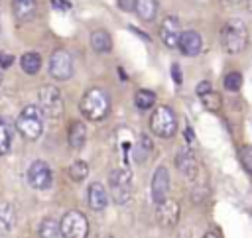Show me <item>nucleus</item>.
Here are the masks:
<instances>
[{
    "instance_id": "1",
    "label": "nucleus",
    "mask_w": 252,
    "mask_h": 238,
    "mask_svg": "<svg viewBox=\"0 0 252 238\" xmlns=\"http://www.w3.org/2000/svg\"><path fill=\"white\" fill-rule=\"evenodd\" d=\"M248 41V30L242 20H228L220 28V45L226 53H240L244 51Z\"/></svg>"
},
{
    "instance_id": "2",
    "label": "nucleus",
    "mask_w": 252,
    "mask_h": 238,
    "mask_svg": "<svg viewBox=\"0 0 252 238\" xmlns=\"http://www.w3.org/2000/svg\"><path fill=\"white\" fill-rule=\"evenodd\" d=\"M79 108H81V112H83L85 118L98 122V120L106 118V114L110 110V100H108V96H106L104 90H100V89H89L83 94V98L79 102Z\"/></svg>"
},
{
    "instance_id": "3",
    "label": "nucleus",
    "mask_w": 252,
    "mask_h": 238,
    "mask_svg": "<svg viewBox=\"0 0 252 238\" xmlns=\"http://www.w3.org/2000/svg\"><path fill=\"white\" fill-rule=\"evenodd\" d=\"M16 128L18 132L26 138V140H37L43 132V116H41V108L39 106H26L18 120H16Z\"/></svg>"
},
{
    "instance_id": "4",
    "label": "nucleus",
    "mask_w": 252,
    "mask_h": 238,
    "mask_svg": "<svg viewBox=\"0 0 252 238\" xmlns=\"http://www.w3.org/2000/svg\"><path fill=\"white\" fill-rule=\"evenodd\" d=\"M110 199L116 205H124L132 199V171L128 167H118L108 177Z\"/></svg>"
},
{
    "instance_id": "5",
    "label": "nucleus",
    "mask_w": 252,
    "mask_h": 238,
    "mask_svg": "<svg viewBox=\"0 0 252 238\" xmlns=\"http://www.w3.org/2000/svg\"><path fill=\"white\" fill-rule=\"evenodd\" d=\"M150 128L158 138H163V140L171 138L177 130V120L173 110L169 106H158L150 116Z\"/></svg>"
},
{
    "instance_id": "6",
    "label": "nucleus",
    "mask_w": 252,
    "mask_h": 238,
    "mask_svg": "<svg viewBox=\"0 0 252 238\" xmlns=\"http://www.w3.org/2000/svg\"><path fill=\"white\" fill-rule=\"evenodd\" d=\"M39 108L47 118H59L65 108L61 90L53 85H43L39 89Z\"/></svg>"
},
{
    "instance_id": "7",
    "label": "nucleus",
    "mask_w": 252,
    "mask_h": 238,
    "mask_svg": "<svg viewBox=\"0 0 252 238\" xmlns=\"http://www.w3.org/2000/svg\"><path fill=\"white\" fill-rule=\"evenodd\" d=\"M59 228H61V236H65V238H85L89 232V222H87L83 212L69 210L61 218Z\"/></svg>"
},
{
    "instance_id": "8",
    "label": "nucleus",
    "mask_w": 252,
    "mask_h": 238,
    "mask_svg": "<svg viewBox=\"0 0 252 238\" xmlns=\"http://www.w3.org/2000/svg\"><path fill=\"white\" fill-rule=\"evenodd\" d=\"M49 73L57 81H67L73 75V59L67 49H55L49 57Z\"/></svg>"
},
{
    "instance_id": "9",
    "label": "nucleus",
    "mask_w": 252,
    "mask_h": 238,
    "mask_svg": "<svg viewBox=\"0 0 252 238\" xmlns=\"http://www.w3.org/2000/svg\"><path fill=\"white\" fill-rule=\"evenodd\" d=\"M51 181H53L51 167H49L45 161L37 159V161H33V163L28 167V183H30L32 189H35V191H45V189L51 187Z\"/></svg>"
},
{
    "instance_id": "10",
    "label": "nucleus",
    "mask_w": 252,
    "mask_h": 238,
    "mask_svg": "<svg viewBox=\"0 0 252 238\" xmlns=\"http://www.w3.org/2000/svg\"><path fill=\"white\" fill-rule=\"evenodd\" d=\"M167 193H169V173H167V167L159 165L154 171V177H152V199H154V203L158 205L163 199H167Z\"/></svg>"
},
{
    "instance_id": "11",
    "label": "nucleus",
    "mask_w": 252,
    "mask_h": 238,
    "mask_svg": "<svg viewBox=\"0 0 252 238\" xmlns=\"http://www.w3.org/2000/svg\"><path fill=\"white\" fill-rule=\"evenodd\" d=\"M179 35H181L179 20L173 18V16L163 18V22H161V26H159V37H161V41H163L167 47H177Z\"/></svg>"
},
{
    "instance_id": "12",
    "label": "nucleus",
    "mask_w": 252,
    "mask_h": 238,
    "mask_svg": "<svg viewBox=\"0 0 252 238\" xmlns=\"http://www.w3.org/2000/svg\"><path fill=\"white\" fill-rule=\"evenodd\" d=\"M177 47H179V51H181L183 55L195 57V55H199V51H201V47H203V39H201V35H199L197 31H193V30L181 31L179 41H177Z\"/></svg>"
},
{
    "instance_id": "13",
    "label": "nucleus",
    "mask_w": 252,
    "mask_h": 238,
    "mask_svg": "<svg viewBox=\"0 0 252 238\" xmlns=\"http://www.w3.org/2000/svg\"><path fill=\"white\" fill-rule=\"evenodd\" d=\"M179 220V205L171 199H163L158 203V222L161 226H173Z\"/></svg>"
},
{
    "instance_id": "14",
    "label": "nucleus",
    "mask_w": 252,
    "mask_h": 238,
    "mask_svg": "<svg viewBox=\"0 0 252 238\" xmlns=\"http://www.w3.org/2000/svg\"><path fill=\"white\" fill-rule=\"evenodd\" d=\"M175 165H177V169H179L187 179H193V177L197 175V159H195L193 151H189V149H181V151L177 153Z\"/></svg>"
},
{
    "instance_id": "15",
    "label": "nucleus",
    "mask_w": 252,
    "mask_h": 238,
    "mask_svg": "<svg viewBox=\"0 0 252 238\" xmlns=\"http://www.w3.org/2000/svg\"><path fill=\"white\" fill-rule=\"evenodd\" d=\"M108 205V193L104 185L100 183H91L89 185V207L93 210H102Z\"/></svg>"
},
{
    "instance_id": "16",
    "label": "nucleus",
    "mask_w": 252,
    "mask_h": 238,
    "mask_svg": "<svg viewBox=\"0 0 252 238\" xmlns=\"http://www.w3.org/2000/svg\"><path fill=\"white\" fill-rule=\"evenodd\" d=\"M35 0H12V12L20 22H30L35 18Z\"/></svg>"
},
{
    "instance_id": "17",
    "label": "nucleus",
    "mask_w": 252,
    "mask_h": 238,
    "mask_svg": "<svg viewBox=\"0 0 252 238\" xmlns=\"http://www.w3.org/2000/svg\"><path fill=\"white\" fill-rule=\"evenodd\" d=\"M67 140H69V146H71L73 149H81V148L85 146V140H87V128H85V124L79 122V120L71 122Z\"/></svg>"
},
{
    "instance_id": "18",
    "label": "nucleus",
    "mask_w": 252,
    "mask_h": 238,
    "mask_svg": "<svg viewBox=\"0 0 252 238\" xmlns=\"http://www.w3.org/2000/svg\"><path fill=\"white\" fill-rule=\"evenodd\" d=\"M134 12L138 14L140 20L152 22L156 18V14H158V0H136Z\"/></svg>"
},
{
    "instance_id": "19",
    "label": "nucleus",
    "mask_w": 252,
    "mask_h": 238,
    "mask_svg": "<svg viewBox=\"0 0 252 238\" xmlns=\"http://www.w3.org/2000/svg\"><path fill=\"white\" fill-rule=\"evenodd\" d=\"M91 47L96 51V53H108L112 49V39L108 35V31L104 30H96L91 33Z\"/></svg>"
},
{
    "instance_id": "20",
    "label": "nucleus",
    "mask_w": 252,
    "mask_h": 238,
    "mask_svg": "<svg viewBox=\"0 0 252 238\" xmlns=\"http://www.w3.org/2000/svg\"><path fill=\"white\" fill-rule=\"evenodd\" d=\"M20 67H22L24 73L35 75V73L41 69V57H39V53H35V51L24 53V55L20 57Z\"/></svg>"
},
{
    "instance_id": "21",
    "label": "nucleus",
    "mask_w": 252,
    "mask_h": 238,
    "mask_svg": "<svg viewBox=\"0 0 252 238\" xmlns=\"http://www.w3.org/2000/svg\"><path fill=\"white\" fill-rule=\"evenodd\" d=\"M152 151V142L148 136H140V140L134 144V159L136 161H146Z\"/></svg>"
},
{
    "instance_id": "22",
    "label": "nucleus",
    "mask_w": 252,
    "mask_h": 238,
    "mask_svg": "<svg viewBox=\"0 0 252 238\" xmlns=\"http://www.w3.org/2000/svg\"><path fill=\"white\" fill-rule=\"evenodd\" d=\"M134 102H136V106L140 110H148V108H152L156 104V94L152 90H148V89H140L136 92V96H134Z\"/></svg>"
},
{
    "instance_id": "23",
    "label": "nucleus",
    "mask_w": 252,
    "mask_h": 238,
    "mask_svg": "<svg viewBox=\"0 0 252 238\" xmlns=\"http://www.w3.org/2000/svg\"><path fill=\"white\" fill-rule=\"evenodd\" d=\"M12 224H14V210L8 203H4V205H0V234L8 232L12 228Z\"/></svg>"
},
{
    "instance_id": "24",
    "label": "nucleus",
    "mask_w": 252,
    "mask_h": 238,
    "mask_svg": "<svg viewBox=\"0 0 252 238\" xmlns=\"http://www.w3.org/2000/svg\"><path fill=\"white\" fill-rule=\"evenodd\" d=\"M10 144H12V130H10V124H8L6 120H0V157L8 153Z\"/></svg>"
},
{
    "instance_id": "25",
    "label": "nucleus",
    "mask_w": 252,
    "mask_h": 238,
    "mask_svg": "<svg viewBox=\"0 0 252 238\" xmlns=\"http://www.w3.org/2000/svg\"><path fill=\"white\" fill-rule=\"evenodd\" d=\"M39 236H61V228H59V222L53 220V218H43L41 226H39Z\"/></svg>"
},
{
    "instance_id": "26",
    "label": "nucleus",
    "mask_w": 252,
    "mask_h": 238,
    "mask_svg": "<svg viewBox=\"0 0 252 238\" xmlns=\"http://www.w3.org/2000/svg\"><path fill=\"white\" fill-rule=\"evenodd\" d=\"M222 85H224L226 90L236 92V90H240V87H242V75H240L238 71H230V73H226Z\"/></svg>"
},
{
    "instance_id": "27",
    "label": "nucleus",
    "mask_w": 252,
    "mask_h": 238,
    "mask_svg": "<svg viewBox=\"0 0 252 238\" xmlns=\"http://www.w3.org/2000/svg\"><path fill=\"white\" fill-rule=\"evenodd\" d=\"M199 96H201L203 104H205L209 110H219V108H220V96H219L213 89L205 90V92H203V94H199Z\"/></svg>"
},
{
    "instance_id": "28",
    "label": "nucleus",
    "mask_w": 252,
    "mask_h": 238,
    "mask_svg": "<svg viewBox=\"0 0 252 238\" xmlns=\"http://www.w3.org/2000/svg\"><path fill=\"white\" fill-rule=\"evenodd\" d=\"M87 173H89V167H87V163L85 161H75L71 167H69V175H71V179L73 181H83L85 177H87Z\"/></svg>"
},
{
    "instance_id": "29",
    "label": "nucleus",
    "mask_w": 252,
    "mask_h": 238,
    "mask_svg": "<svg viewBox=\"0 0 252 238\" xmlns=\"http://www.w3.org/2000/svg\"><path fill=\"white\" fill-rule=\"evenodd\" d=\"M240 161H242L244 169L252 175V146H244L240 149Z\"/></svg>"
},
{
    "instance_id": "30",
    "label": "nucleus",
    "mask_w": 252,
    "mask_h": 238,
    "mask_svg": "<svg viewBox=\"0 0 252 238\" xmlns=\"http://www.w3.org/2000/svg\"><path fill=\"white\" fill-rule=\"evenodd\" d=\"M134 4H136V0H118V6L124 12H134Z\"/></svg>"
},
{
    "instance_id": "31",
    "label": "nucleus",
    "mask_w": 252,
    "mask_h": 238,
    "mask_svg": "<svg viewBox=\"0 0 252 238\" xmlns=\"http://www.w3.org/2000/svg\"><path fill=\"white\" fill-rule=\"evenodd\" d=\"M171 77H173V81H175L177 85H181L183 77H181V69H179V65H177V63H175V65L171 67Z\"/></svg>"
},
{
    "instance_id": "32",
    "label": "nucleus",
    "mask_w": 252,
    "mask_h": 238,
    "mask_svg": "<svg viewBox=\"0 0 252 238\" xmlns=\"http://www.w3.org/2000/svg\"><path fill=\"white\" fill-rule=\"evenodd\" d=\"M209 89H213V87H211V83H209V81H203V83H199V85H197V94H203V92H205V90H209Z\"/></svg>"
},
{
    "instance_id": "33",
    "label": "nucleus",
    "mask_w": 252,
    "mask_h": 238,
    "mask_svg": "<svg viewBox=\"0 0 252 238\" xmlns=\"http://www.w3.org/2000/svg\"><path fill=\"white\" fill-rule=\"evenodd\" d=\"M0 65L2 67H10L12 65V57L10 55H0Z\"/></svg>"
},
{
    "instance_id": "34",
    "label": "nucleus",
    "mask_w": 252,
    "mask_h": 238,
    "mask_svg": "<svg viewBox=\"0 0 252 238\" xmlns=\"http://www.w3.org/2000/svg\"><path fill=\"white\" fill-rule=\"evenodd\" d=\"M246 8L252 12V0H246Z\"/></svg>"
},
{
    "instance_id": "35",
    "label": "nucleus",
    "mask_w": 252,
    "mask_h": 238,
    "mask_svg": "<svg viewBox=\"0 0 252 238\" xmlns=\"http://www.w3.org/2000/svg\"><path fill=\"white\" fill-rule=\"evenodd\" d=\"M226 2H232V4H236V2H240V0H226Z\"/></svg>"
},
{
    "instance_id": "36",
    "label": "nucleus",
    "mask_w": 252,
    "mask_h": 238,
    "mask_svg": "<svg viewBox=\"0 0 252 238\" xmlns=\"http://www.w3.org/2000/svg\"><path fill=\"white\" fill-rule=\"evenodd\" d=\"M0 85H2V75H0Z\"/></svg>"
}]
</instances>
